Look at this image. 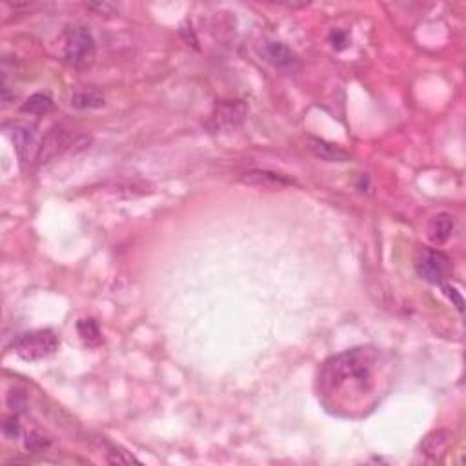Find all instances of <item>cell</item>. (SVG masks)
<instances>
[{"label": "cell", "instance_id": "obj_10", "mask_svg": "<svg viewBox=\"0 0 466 466\" xmlns=\"http://www.w3.org/2000/svg\"><path fill=\"white\" fill-rule=\"evenodd\" d=\"M454 228H456V222L450 213H437L428 224V239L433 244H445L454 233Z\"/></svg>", "mask_w": 466, "mask_h": 466}, {"label": "cell", "instance_id": "obj_15", "mask_svg": "<svg viewBox=\"0 0 466 466\" xmlns=\"http://www.w3.org/2000/svg\"><path fill=\"white\" fill-rule=\"evenodd\" d=\"M8 133H10V137L13 138V143H15V150H17V153H19V159L24 162L26 161V152L30 150V144H31L30 129L15 126V128L10 129Z\"/></svg>", "mask_w": 466, "mask_h": 466}, {"label": "cell", "instance_id": "obj_2", "mask_svg": "<svg viewBox=\"0 0 466 466\" xmlns=\"http://www.w3.org/2000/svg\"><path fill=\"white\" fill-rule=\"evenodd\" d=\"M13 350L24 361H42L59 350V337L48 328L26 332L13 341Z\"/></svg>", "mask_w": 466, "mask_h": 466}, {"label": "cell", "instance_id": "obj_5", "mask_svg": "<svg viewBox=\"0 0 466 466\" xmlns=\"http://www.w3.org/2000/svg\"><path fill=\"white\" fill-rule=\"evenodd\" d=\"M248 106L242 100H219L204 120V128L210 133L233 132L244 123Z\"/></svg>", "mask_w": 466, "mask_h": 466}, {"label": "cell", "instance_id": "obj_16", "mask_svg": "<svg viewBox=\"0 0 466 466\" xmlns=\"http://www.w3.org/2000/svg\"><path fill=\"white\" fill-rule=\"evenodd\" d=\"M49 439L48 437H44L42 433L39 432H31L28 433V437H26V442L24 447L28 451H33V454H40V451H44L49 448Z\"/></svg>", "mask_w": 466, "mask_h": 466}, {"label": "cell", "instance_id": "obj_17", "mask_svg": "<svg viewBox=\"0 0 466 466\" xmlns=\"http://www.w3.org/2000/svg\"><path fill=\"white\" fill-rule=\"evenodd\" d=\"M108 461L111 465H132V463H138L133 456H129L128 451L120 450V448H111L108 451Z\"/></svg>", "mask_w": 466, "mask_h": 466}, {"label": "cell", "instance_id": "obj_8", "mask_svg": "<svg viewBox=\"0 0 466 466\" xmlns=\"http://www.w3.org/2000/svg\"><path fill=\"white\" fill-rule=\"evenodd\" d=\"M66 146H68V132H66L62 126H55V128L46 135L42 144H40L39 153H37V161H39V164H44V162L57 157Z\"/></svg>", "mask_w": 466, "mask_h": 466}, {"label": "cell", "instance_id": "obj_1", "mask_svg": "<svg viewBox=\"0 0 466 466\" xmlns=\"http://www.w3.org/2000/svg\"><path fill=\"white\" fill-rule=\"evenodd\" d=\"M377 352L372 348H352L335 355L323 364L319 383L326 395L364 393L372 390L373 366Z\"/></svg>", "mask_w": 466, "mask_h": 466}, {"label": "cell", "instance_id": "obj_11", "mask_svg": "<svg viewBox=\"0 0 466 466\" xmlns=\"http://www.w3.org/2000/svg\"><path fill=\"white\" fill-rule=\"evenodd\" d=\"M451 442V432L450 430H436V432L428 433L421 442V451L424 456L437 457L445 454Z\"/></svg>", "mask_w": 466, "mask_h": 466}, {"label": "cell", "instance_id": "obj_20", "mask_svg": "<svg viewBox=\"0 0 466 466\" xmlns=\"http://www.w3.org/2000/svg\"><path fill=\"white\" fill-rule=\"evenodd\" d=\"M348 33L343 30H334L332 33H330V44L334 46L337 51H341V49H344L346 46H348Z\"/></svg>", "mask_w": 466, "mask_h": 466}, {"label": "cell", "instance_id": "obj_7", "mask_svg": "<svg viewBox=\"0 0 466 466\" xmlns=\"http://www.w3.org/2000/svg\"><path fill=\"white\" fill-rule=\"evenodd\" d=\"M242 184L256 188H265V190H283V188L295 186L297 181L289 177L286 173L271 172V170H250L241 175Z\"/></svg>", "mask_w": 466, "mask_h": 466}, {"label": "cell", "instance_id": "obj_21", "mask_svg": "<svg viewBox=\"0 0 466 466\" xmlns=\"http://www.w3.org/2000/svg\"><path fill=\"white\" fill-rule=\"evenodd\" d=\"M441 288H442V292H445V295H447L448 299H450L451 303L456 305L457 312H459V314H463V306H465V303H463V297L459 295V292H457L456 288H451L450 285H441Z\"/></svg>", "mask_w": 466, "mask_h": 466}, {"label": "cell", "instance_id": "obj_22", "mask_svg": "<svg viewBox=\"0 0 466 466\" xmlns=\"http://www.w3.org/2000/svg\"><path fill=\"white\" fill-rule=\"evenodd\" d=\"M91 10H97L98 13H102V11H113L115 10V6L113 4H89Z\"/></svg>", "mask_w": 466, "mask_h": 466}, {"label": "cell", "instance_id": "obj_14", "mask_svg": "<svg viewBox=\"0 0 466 466\" xmlns=\"http://www.w3.org/2000/svg\"><path fill=\"white\" fill-rule=\"evenodd\" d=\"M20 109L24 113H30V115H48V113H51L55 109V102L49 95L35 93L22 104Z\"/></svg>", "mask_w": 466, "mask_h": 466}, {"label": "cell", "instance_id": "obj_4", "mask_svg": "<svg viewBox=\"0 0 466 466\" xmlns=\"http://www.w3.org/2000/svg\"><path fill=\"white\" fill-rule=\"evenodd\" d=\"M97 46L91 31L84 26H75L66 35L64 57L73 68H88L93 64Z\"/></svg>", "mask_w": 466, "mask_h": 466}, {"label": "cell", "instance_id": "obj_6", "mask_svg": "<svg viewBox=\"0 0 466 466\" xmlns=\"http://www.w3.org/2000/svg\"><path fill=\"white\" fill-rule=\"evenodd\" d=\"M259 53L271 68H275L280 73H294L301 66V60L295 55V51H292L283 42H275V40L265 42L259 48Z\"/></svg>", "mask_w": 466, "mask_h": 466}, {"label": "cell", "instance_id": "obj_19", "mask_svg": "<svg viewBox=\"0 0 466 466\" xmlns=\"http://www.w3.org/2000/svg\"><path fill=\"white\" fill-rule=\"evenodd\" d=\"M2 432H4V436L8 437V439H17V437L20 436V422L19 419L13 415V418L6 419V422L2 424Z\"/></svg>", "mask_w": 466, "mask_h": 466}, {"label": "cell", "instance_id": "obj_9", "mask_svg": "<svg viewBox=\"0 0 466 466\" xmlns=\"http://www.w3.org/2000/svg\"><path fill=\"white\" fill-rule=\"evenodd\" d=\"M308 147L310 152L314 153L315 157H319L321 161L326 162H350L352 161V155H350L346 150H343L341 146L334 143H328L324 138L310 137L308 138Z\"/></svg>", "mask_w": 466, "mask_h": 466}, {"label": "cell", "instance_id": "obj_3", "mask_svg": "<svg viewBox=\"0 0 466 466\" xmlns=\"http://www.w3.org/2000/svg\"><path fill=\"white\" fill-rule=\"evenodd\" d=\"M413 266H415V271L421 279L428 280L430 285L439 286L445 285L451 271H454L450 257L447 253H442L441 250H437V248L419 250L415 260H413Z\"/></svg>", "mask_w": 466, "mask_h": 466}, {"label": "cell", "instance_id": "obj_13", "mask_svg": "<svg viewBox=\"0 0 466 466\" xmlns=\"http://www.w3.org/2000/svg\"><path fill=\"white\" fill-rule=\"evenodd\" d=\"M77 332H79L82 343L89 348H95L102 343V332H100L95 319H80L77 323Z\"/></svg>", "mask_w": 466, "mask_h": 466}, {"label": "cell", "instance_id": "obj_12", "mask_svg": "<svg viewBox=\"0 0 466 466\" xmlns=\"http://www.w3.org/2000/svg\"><path fill=\"white\" fill-rule=\"evenodd\" d=\"M104 95L97 89H84V91H77L71 97V106L75 109H97L104 106Z\"/></svg>", "mask_w": 466, "mask_h": 466}, {"label": "cell", "instance_id": "obj_18", "mask_svg": "<svg viewBox=\"0 0 466 466\" xmlns=\"http://www.w3.org/2000/svg\"><path fill=\"white\" fill-rule=\"evenodd\" d=\"M8 404H10L11 410H22L26 404V393L19 388H11L10 393H8Z\"/></svg>", "mask_w": 466, "mask_h": 466}]
</instances>
